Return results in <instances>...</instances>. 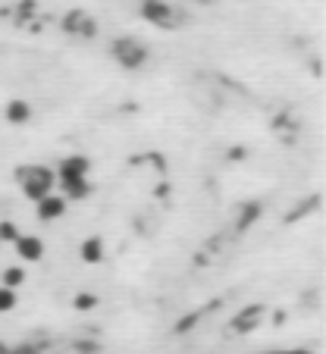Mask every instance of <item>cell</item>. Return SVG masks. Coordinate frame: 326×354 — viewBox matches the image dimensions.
Wrapping results in <instances>:
<instances>
[{"instance_id":"cell-5","label":"cell","mask_w":326,"mask_h":354,"mask_svg":"<svg viewBox=\"0 0 326 354\" xmlns=\"http://www.w3.org/2000/svg\"><path fill=\"white\" fill-rule=\"evenodd\" d=\"M35 204H38V220H41V223L60 220V216L66 214V198H63V194H57V192H51V194H44V198H38Z\"/></svg>"},{"instance_id":"cell-11","label":"cell","mask_w":326,"mask_h":354,"mask_svg":"<svg viewBox=\"0 0 326 354\" xmlns=\"http://www.w3.org/2000/svg\"><path fill=\"white\" fill-rule=\"evenodd\" d=\"M63 192H66V198L73 201H85L88 194H91V182H88V176H79V179H60Z\"/></svg>"},{"instance_id":"cell-14","label":"cell","mask_w":326,"mask_h":354,"mask_svg":"<svg viewBox=\"0 0 326 354\" xmlns=\"http://www.w3.org/2000/svg\"><path fill=\"white\" fill-rule=\"evenodd\" d=\"M22 282H26V270L13 267V270H7V273H3V282H0V286H7V288H19Z\"/></svg>"},{"instance_id":"cell-7","label":"cell","mask_w":326,"mask_h":354,"mask_svg":"<svg viewBox=\"0 0 326 354\" xmlns=\"http://www.w3.org/2000/svg\"><path fill=\"white\" fill-rule=\"evenodd\" d=\"M260 314H264V308H260V304H254V308H245L242 314L233 317V323H229V333H239V335L251 333V329L260 323Z\"/></svg>"},{"instance_id":"cell-1","label":"cell","mask_w":326,"mask_h":354,"mask_svg":"<svg viewBox=\"0 0 326 354\" xmlns=\"http://www.w3.org/2000/svg\"><path fill=\"white\" fill-rule=\"evenodd\" d=\"M16 182H19L22 194L28 201H38L57 188V173L51 167H41V163H26V167L16 169Z\"/></svg>"},{"instance_id":"cell-10","label":"cell","mask_w":326,"mask_h":354,"mask_svg":"<svg viewBox=\"0 0 326 354\" xmlns=\"http://www.w3.org/2000/svg\"><path fill=\"white\" fill-rule=\"evenodd\" d=\"M79 257L85 263H100L104 261V239H100V235H88L79 248Z\"/></svg>"},{"instance_id":"cell-15","label":"cell","mask_w":326,"mask_h":354,"mask_svg":"<svg viewBox=\"0 0 326 354\" xmlns=\"http://www.w3.org/2000/svg\"><path fill=\"white\" fill-rule=\"evenodd\" d=\"M16 235H19V232H16V229L10 226V223H0V239H3V241H13Z\"/></svg>"},{"instance_id":"cell-3","label":"cell","mask_w":326,"mask_h":354,"mask_svg":"<svg viewBox=\"0 0 326 354\" xmlns=\"http://www.w3.org/2000/svg\"><path fill=\"white\" fill-rule=\"evenodd\" d=\"M110 54L123 69H141L147 63V47L138 38H116L110 44Z\"/></svg>"},{"instance_id":"cell-12","label":"cell","mask_w":326,"mask_h":354,"mask_svg":"<svg viewBox=\"0 0 326 354\" xmlns=\"http://www.w3.org/2000/svg\"><path fill=\"white\" fill-rule=\"evenodd\" d=\"M260 216V204L257 201H251V204H245V207H242V216L239 220H235V232H245L248 226H251L254 220H257Z\"/></svg>"},{"instance_id":"cell-2","label":"cell","mask_w":326,"mask_h":354,"mask_svg":"<svg viewBox=\"0 0 326 354\" xmlns=\"http://www.w3.org/2000/svg\"><path fill=\"white\" fill-rule=\"evenodd\" d=\"M138 13H141V19H145V22L163 28V32L182 28V22H185V16H182L179 10L173 7V3H167V0H141Z\"/></svg>"},{"instance_id":"cell-4","label":"cell","mask_w":326,"mask_h":354,"mask_svg":"<svg viewBox=\"0 0 326 354\" xmlns=\"http://www.w3.org/2000/svg\"><path fill=\"white\" fill-rule=\"evenodd\" d=\"M63 32L88 41V38H94V35H98V22H94L85 10H69V13L63 16Z\"/></svg>"},{"instance_id":"cell-17","label":"cell","mask_w":326,"mask_h":354,"mask_svg":"<svg viewBox=\"0 0 326 354\" xmlns=\"http://www.w3.org/2000/svg\"><path fill=\"white\" fill-rule=\"evenodd\" d=\"M270 354H314V351H305V348H286V351H270Z\"/></svg>"},{"instance_id":"cell-16","label":"cell","mask_w":326,"mask_h":354,"mask_svg":"<svg viewBox=\"0 0 326 354\" xmlns=\"http://www.w3.org/2000/svg\"><path fill=\"white\" fill-rule=\"evenodd\" d=\"M98 301L94 298H88V295H82V298H75V308H94Z\"/></svg>"},{"instance_id":"cell-8","label":"cell","mask_w":326,"mask_h":354,"mask_svg":"<svg viewBox=\"0 0 326 354\" xmlns=\"http://www.w3.org/2000/svg\"><path fill=\"white\" fill-rule=\"evenodd\" d=\"M88 169H91L88 157L73 154V157H66V160L60 163V169H57V182H60V179H79V176H88Z\"/></svg>"},{"instance_id":"cell-6","label":"cell","mask_w":326,"mask_h":354,"mask_svg":"<svg viewBox=\"0 0 326 354\" xmlns=\"http://www.w3.org/2000/svg\"><path fill=\"white\" fill-rule=\"evenodd\" d=\"M13 245H16V254L26 263H38L41 257H44V241H41L38 235H16Z\"/></svg>"},{"instance_id":"cell-13","label":"cell","mask_w":326,"mask_h":354,"mask_svg":"<svg viewBox=\"0 0 326 354\" xmlns=\"http://www.w3.org/2000/svg\"><path fill=\"white\" fill-rule=\"evenodd\" d=\"M16 308V288L0 286V314H10Z\"/></svg>"},{"instance_id":"cell-9","label":"cell","mask_w":326,"mask_h":354,"mask_svg":"<svg viewBox=\"0 0 326 354\" xmlns=\"http://www.w3.org/2000/svg\"><path fill=\"white\" fill-rule=\"evenodd\" d=\"M3 120L13 122V126H22V122L32 120V104L28 100H10L3 107Z\"/></svg>"}]
</instances>
